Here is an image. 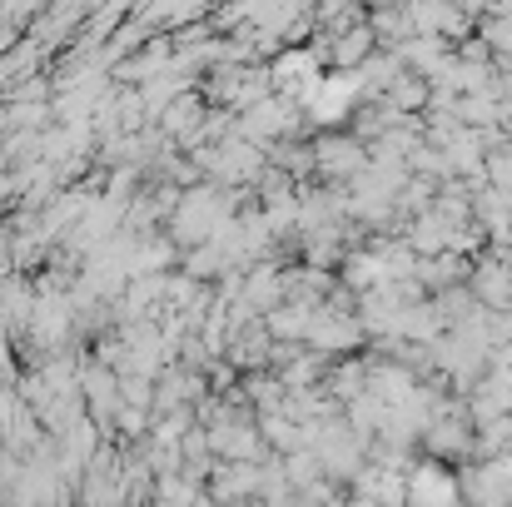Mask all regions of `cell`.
Returning <instances> with one entry per match:
<instances>
[{"label":"cell","instance_id":"obj_1","mask_svg":"<svg viewBox=\"0 0 512 507\" xmlns=\"http://www.w3.org/2000/svg\"><path fill=\"white\" fill-rule=\"evenodd\" d=\"M408 493H413V503L418 507H458V483L443 478L438 468L413 473V478H408Z\"/></svg>","mask_w":512,"mask_h":507}]
</instances>
